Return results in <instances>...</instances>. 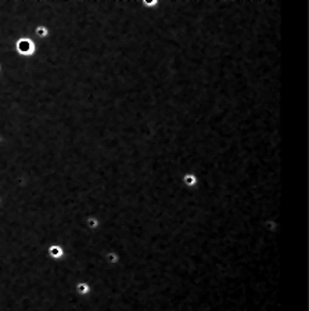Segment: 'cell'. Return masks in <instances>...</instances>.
I'll use <instances>...</instances> for the list:
<instances>
[{
  "mask_svg": "<svg viewBox=\"0 0 309 311\" xmlns=\"http://www.w3.org/2000/svg\"><path fill=\"white\" fill-rule=\"evenodd\" d=\"M35 33L38 35L39 38H43V36H47V28H45L43 25H40V26L36 28V31H35Z\"/></svg>",
  "mask_w": 309,
  "mask_h": 311,
  "instance_id": "7a4b0ae2",
  "label": "cell"
},
{
  "mask_svg": "<svg viewBox=\"0 0 309 311\" xmlns=\"http://www.w3.org/2000/svg\"><path fill=\"white\" fill-rule=\"evenodd\" d=\"M17 50L21 55H31L35 50V43L31 40V39L22 38L17 42Z\"/></svg>",
  "mask_w": 309,
  "mask_h": 311,
  "instance_id": "6da1fadb",
  "label": "cell"
},
{
  "mask_svg": "<svg viewBox=\"0 0 309 311\" xmlns=\"http://www.w3.org/2000/svg\"><path fill=\"white\" fill-rule=\"evenodd\" d=\"M196 181H197V177L194 174H186L184 176V183L187 185H193V184H196Z\"/></svg>",
  "mask_w": 309,
  "mask_h": 311,
  "instance_id": "3957f363",
  "label": "cell"
}]
</instances>
